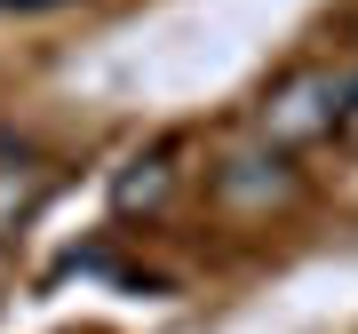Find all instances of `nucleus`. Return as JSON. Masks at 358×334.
<instances>
[{"label": "nucleus", "mask_w": 358, "mask_h": 334, "mask_svg": "<svg viewBox=\"0 0 358 334\" xmlns=\"http://www.w3.org/2000/svg\"><path fill=\"white\" fill-rule=\"evenodd\" d=\"M343 103H350V72H334V64H303V72H287L279 88L255 103V136L271 143V152L327 143L334 128H343Z\"/></svg>", "instance_id": "f257e3e1"}, {"label": "nucleus", "mask_w": 358, "mask_h": 334, "mask_svg": "<svg viewBox=\"0 0 358 334\" xmlns=\"http://www.w3.org/2000/svg\"><path fill=\"white\" fill-rule=\"evenodd\" d=\"M215 191H223V199H239V207H271V199H287V191H294V175H287V159L263 143V152H239V159H223Z\"/></svg>", "instance_id": "f03ea898"}, {"label": "nucleus", "mask_w": 358, "mask_h": 334, "mask_svg": "<svg viewBox=\"0 0 358 334\" xmlns=\"http://www.w3.org/2000/svg\"><path fill=\"white\" fill-rule=\"evenodd\" d=\"M159 191H167V143H159V152H143V159H128V175L112 183L120 215H136V207H152Z\"/></svg>", "instance_id": "7ed1b4c3"}, {"label": "nucleus", "mask_w": 358, "mask_h": 334, "mask_svg": "<svg viewBox=\"0 0 358 334\" xmlns=\"http://www.w3.org/2000/svg\"><path fill=\"white\" fill-rule=\"evenodd\" d=\"M40 191H48V167H40V159L0 167V223H8V215H24V207H32Z\"/></svg>", "instance_id": "20e7f679"}, {"label": "nucleus", "mask_w": 358, "mask_h": 334, "mask_svg": "<svg viewBox=\"0 0 358 334\" xmlns=\"http://www.w3.org/2000/svg\"><path fill=\"white\" fill-rule=\"evenodd\" d=\"M334 136H343L350 152H358V80H350V103H343V128H334Z\"/></svg>", "instance_id": "39448f33"}, {"label": "nucleus", "mask_w": 358, "mask_h": 334, "mask_svg": "<svg viewBox=\"0 0 358 334\" xmlns=\"http://www.w3.org/2000/svg\"><path fill=\"white\" fill-rule=\"evenodd\" d=\"M350 40H358V16H350Z\"/></svg>", "instance_id": "423d86ee"}]
</instances>
